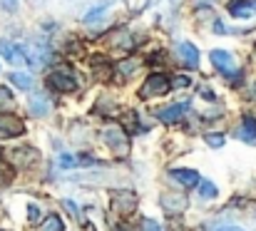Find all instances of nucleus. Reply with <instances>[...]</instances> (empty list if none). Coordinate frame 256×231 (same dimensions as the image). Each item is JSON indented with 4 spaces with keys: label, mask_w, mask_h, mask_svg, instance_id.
Instances as JSON below:
<instances>
[{
    "label": "nucleus",
    "mask_w": 256,
    "mask_h": 231,
    "mask_svg": "<svg viewBox=\"0 0 256 231\" xmlns=\"http://www.w3.org/2000/svg\"><path fill=\"white\" fill-rule=\"evenodd\" d=\"M209 58H212V65L226 77L229 82L234 80V84H239V80H242V68H239V62H236V58H234L232 52H226V50H212Z\"/></svg>",
    "instance_id": "f257e3e1"
},
{
    "label": "nucleus",
    "mask_w": 256,
    "mask_h": 231,
    "mask_svg": "<svg viewBox=\"0 0 256 231\" xmlns=\"http://www.w3.org/2000/svg\"><path fill=\"white\" fill-rule=\"evenodd\" d=\"M48 84L55 90V92H75L78 90V75L70 65H58L52 68V72L48 75Z\"/></svg>",
    "instance_id": "f03ea898"
},
{
    "label": "nucleus",
    "mask_w": 256,
    "mask_h": 231,
    "mask_svg": "<svg viewBox=\"0 0 256 231\" xmlns=\"http://www.w3.org/2000/svg\"><path fill=\"white\" fill-rule=\"evenodd\" d=\"M102 142L117 156H127L130 154V137H127V132L120 124H107L102 130Z\"/></svg>",
    "instance_id": "7ed1b4c3"
},
{
    "label": "nucleus",
    "mask_w": 256,
    "mask_h": 231,
    "mask_svg": "<svg viewBox=\"0 0 256 231\" xmlns=\"http://www.w3.org/2000/svg\"><path fill=\"white\" fill-rule=\"evenodd\" d=\"M170 90H172L170 77L154 72V75H150L144 82H142V87H140V97H142V100H150V97H162V94H167Z\"/></svg>",
    "instance_id": "20e7f679"
},
{
    "label": "nucleus",
    "mask_w": 256,
    "mask_h": 231,
    "mask_svg": "<svg viewBox=\"0 0 256 231\" xmlns=\"http://www.w3.org/2000/svg\"><path fill=\"white\" fill-rule=\"evenodd\" d=\"M112 209L120 216H130L137 209V196L132 192H112Z\"/></svg>",
    "instance_id": "39448f33"
},
{
    "label": "nucleus",
    "mask_w": 256,
    "mask_h": 231,
    "mask_svg": "<svg viewBox=\"0 0 256 231\" xmlns=\"http://www.w3.org/2000/svg\"><path fill=\"white\" fill-rule=\"evenodd\" d=\"M0 55L10 62V65H15V68H20V65H28V58H25V50L22 48H18L15 42H8V40H0Z\"/></svg>",
    "instance_id": "423d86ee"
},
{
    "label": "nucleus",
    "mask_w": 256,
    "mask_h": 231,
    "mask_svg": "<svg viewBox=\"0 0 256 231\" xmlns=\"http://www.w3.org/2000/svg\"><path fill=\"white\" fill-rule=\"evenodd\" d=\"M186 110H189V102H176V104H170L164 110H157V120L164 122V124H174L186 114Z\"/></svg>",
    "instance_id": "0eeeda50"
},
{
    "label": "nucleus",
    "mask_w": 256,
    "mask_h": 231,
    "mask_svg": "<svg viewBox=\"0 0 256 231\" xmlns=\"http://www.w3.org/2000/svg\"><path fill=\"white\" fill-rule=\"evenodd\" d=\"M25 124L12 114H0V137H22Z\"/></svg>",
    "instance_id": "6e6552de"
},
{
    "label": "nucleus",
    "mask_w": 256,
    "mask_h": 231,
    "mask_svg": "<svg viewBox=\"0 0 256 231\" xmlns=\"http://www.w3.org/2000/svg\"><path fill=\"white\" fill-rule=\"evenodd\" d=\"M176 58H179L186 68H192V70L199 65V50H196L192 42H179V45H176Z\"/></svg>",
    "instance_id": "1a4fd4ad"
},
{
    "label": "nucleus",
    "mask_w": 256,
    "mask_h": 231,
    "mask_svg": "<svg viewBox=\"0 0 256 231\" xmlns=\"http://www.w3.org/2000/svg\"><path fill=\"white\" fill-rule=\"evenodd\" d=\"M234 134L242 142H246V144H256V117H244Z\"/></svg>",
    "instance_id": "9d476101"
},
{
    "label": "nucleus",
    "mask_w": 256,
    "mask_h": 231,
    "mask_svg": "<svg viewBox=\"0 0 256 231\" xmlns=\"http://www.w3.org/2000/svg\"><path fill=\"white\" fill-rule=\"evenodd\" d=\"M170 176L174 179V182H176V184H182V186H189V189H192V186H196V184H199V179H202V176H199L194 169H172Z\"/></svg>",
    "instance_id": "9b49d317"
},
{
    "label": "nucleus",
    "mask_w": 256,
    "mask_h": 231,
    "mask_svg": "<svg viewBox=\"0 0 256 231\" xmlns=\"http://www.w3.org/2000/svg\"><path fill=\"white\" fill-rule=\"evenodd\" d=\"M28 107H30V114H32V117H45V114L50 112V102H48V97H45L42 92L32 94Z\"/></svg>",
    "instance_id": "f8f14e48"
},
{
    "label": "nucleus",
    "mask_w": 256,
    "mask_h": 231,
    "mask_svg": "<svg viewBox=\"0 0 256 231\" xmlns=\"http://www.w3.org/2000/svg\"><path fill=\"white\" fill-rule=\"evenodd\" d=\"M162 206L170 212V214H182L186 209V199L179 196V194H162Z\"/></svg>",
    "instance_id": "ddd939ff"
},
{
    "label": "nucleus",
    "mask_w": 256,
    "mask_h": 231,
    "mask_svg": "<svg viewBox=\"0 0 256 231\" xmlns=\"http://www.w3.org/2000/svg\"><path fill=\"white\" fill-rule=\"evenodd\" d=\"M40 159V154L35 152L32 147H22V150H15L12 152V162L15 164H22V166H30V164H35Z\"/></svg>",
    "instance_id": "4468645a"
},
{
    "label": "nucleus",
    "mask_w": 256,
    "mask_h": 231,
    "mask_svg": "<svg viewBox=\"0 0 256 231\" xmlns=\"http://www.w3.org/2000/svg\"><path fill=\"white\" fill-rule=\"evenodd\" d=\"M229 12L234 18H252V12H254L252 0H234V2H229Z\"/></svg>",
    "instance_id": "2eb2a0df"
},
{
    "label": "nucleus",
    "mask_w": 256,
    "mask_h": 231,
    "mask_svg": "<svg viewBox=\"0 0 256 231\" xmlns=\"http://www.w3.org/2000/svg\"><path fill=\"white\" fill-rule=\"evenodd\" d=\"M110 8H112V0H102L100 5H94V8H92V10L85 15V25H94V22H97V20H100V18H102V15H104Z\"/></svg>",
    "instance_id": "dca6fc26"
},
{
    "label": "nucleus",
    "mask_w": 256,
    "mask_h": 231,
    "mask_svg": "<svg viewBox=\"0 0 256 231\" xmlns=\"http://www.w3.org/2000/svg\"><path fill=\"white\" fill-rule=\"evenodd\" d=\"M90 65H92V72H94V77H97V80H102V82H104V80L110 77V72H112V68H110V65H107L102 58H94Z\"/></svg>",
    "instance_id": "f3484780"
},
{
    "label": "nucleus",
    "mask_w": 256,
    "mask_h": 231,
    "mask_svg": "<svg viewBox=\"0 0 256 231\" xmlns=\"http://www.w3.org/2000/svg\"><path fill=\"white\" fill-rule=\"evenodd\" d=\"M12 176H15V166L10 162H5V156L0 152V184H10Z\"/></svg>",
    "instance_id": "a211bd4d"
},
{
    "label": "nucleus",
    "mask_w": 256,
    "mask_h": 231,
    "mask_svg": "<svg viewBox=\"0 0 256 231\" xmlns=\"http://www.w3.org/2000/svg\"><path fill=\"white\" fill-rule=\"evenodd\" d=\"M140 70V62L137 60H122V62H117V75L120 77H130L134 75Z\"/></svg>",
    "instance_id": "6ab92c4d"
},
{
    "label": "nucleus",
    "mask_w": 256,
    "mask_h": 231,
    "mask_svg": "<svg viewBox=\"0 0 256 231\" xmlns=\"http://www.w3.org/2000/svg\"><path fill=\"white\" fill-rule=\"evenodd\" d=\"M10 82L18 87V90H32V77L22 75V72H10Z\"/></svg>",
    "instance_id": "aec40b11"
},
{
    "label": "nucleus",
    "mask_w": 256,
    "mask_h": 231,
    "mask_svg": "<svg viewBox=\"0 0 256 231\" xmlns=\"http://www.w3.org/2000/svg\"><path fill=\"white\" fill-rule=\"evenodd\" d=\"M42 231H65V224L58 214H50L45 222H42Z\"/></svg>",
    "instance_id": "412c9836"
},
{
    "label": "nucleus",
    "mask_w": 256,
    "mask_h": 231,
    "mask_svg": "<svg viewBox=\"0 0 256 231\" xmlns=\"http://www.w3.org/2000/svg\"><path fill=\"white\" fill-rule=\"evenodd\" d=\"M12 104H15V100H12V92H10L8 87H0V114H2V112H8Z\"/></svg>",
    "instance_id": "4be33fe9"
},
{
    "label": "nucleus",
    "mask_w": 256,
    "mask_h": 231,
    "mask_svg": "<svg viewBox=\"0 0 256 231\" xmlns=\"http://www.w3.org/2000/svg\"><path fill=\"white\" fill-rule=\"evenodd\" d=\"M199 192H202V196L204 199H214L216 196V184H212V182H206V179H199Z\"/></svg>",
    "instance_id": "5701e85b"
},
{
    "label": "nucleus",
    "mask_w": 256,
    "mask_h": 231,
    "mask_svg": "<svg viewBox=\"0 0 256 231\" xmlns=\"http://www.w3.org/2000/svg\"><path fill=\"white\" fill-rule=\"evenodd\" d=\"M78 164H80V162H78V156H72V154H62V156H60V166H62V169H75Z\"/></svg>",
    "instance_id": "b1692460"
},
{
    "label": "nucleus",
    "mask_w": 256,
    "mask_h": 231,
    "mask_svg": "<svg viewBox=\"0 0 256 231\" xmlns=\"http://www.w3.org/2000/svg\"><path fill=\"white\" fill-rule=\"evenodd\" d=\"M170 84H172V90H184V87H189V77L176 75L170 80Z\"/></svg>",
    "instance_id": "393cba45"
},
{
    "label": "nucleus",
    "mask_w": 256,
    "mask_h": 231,
    "mask_svg": "<svg viewBox=\"0 0 256 231\" xmlns=\"http://www.w3.org/2000/svg\"><path fill=\"white\" fill-rule=\"evenodd\" d=\"M140 231H162V226L154 219H142L140 222Z\"/></svg>",
    "instance_id": "a878e982"
},
{
    "label": "nucleus",
    "mask_w": 256,
    "mask_h": 231,
    "mask_svg": "<svg viewBox=\"0 0 256 231\" xmlns=\"http://www.w3.org/2000/svg\"><path fill=\"white\" fill-rule=\"evenodd\" d=\"M206 144L209 147H222L224 144V134H206Z\"/></svg>",
    "instance_id": "bb28decb"
},
{
    "label": "nucleus",
    "mask_w": 256,
    "mask_h": 231,
    "mask_svg": "<svg viewBox=\"0 0 256 231\" xmlns=\"http://www.w3.org/2000/svg\"><path fill=\"white\" fill-rule=\"evenodd\" d=\"M0 8L5 12H15L18 10V0H0Z\"/></svg>",
    "instance_id": "cd10ccee"
},
{
    "label": "nucleus",
    "mask_w": 256,
    "mask_h": 231,
    "mask_svg": "<svg viewBox=\"0 0 256 231\" xmlns=\"http://www.w3.org/2000/svg\"><path fill=\"white\" fill-rule=\"evenodd\" d=\"M28 216H30V222L35 224V222L40 219V209H38L35 204H30V206H28Z\"/></svg>",
    "instance_id": "c85d7f7f"
},
{
    "label": "nucleus",
    "mask_w": 256,
    "mask_h": 231,
    "mask_svg": "<svg viewBox=\"0 0 256 231\" xmlns=\"http://www.w3.org/2000/svg\"><path fill=\"white\" fill-rule=\"evenodd\" d=\"M62 204H65V209H68V212H70V214H72V216H75V219H80V212H78V206H75V204H72V202H70V199H65V202H62Z\"/></svg>",
    "instance_id": "c756f323"
},
{
    "label": "nucleus",
    "mask_w": 256,
    "mask_h": 231,
    "mask_svg": "<svg viewBox=\"0 0 256 231\" xmlns=\"http://www.w3.org/2000/svg\"><path fill=\"white\" fill-rule=\"evenodd\" d=\"M216 231H244V229H239V226H232V224H226V226H219Z\"/></svg>",
    "instance_id": "7c9ffc66"
},
{
    "label": "nucleus",
    "mask_w": 256,
    "mask_h": 231,
    "mask_svg": "<svg viewBox=\"0 0 256 231\" xmlns=\"http://www.w3.org/2000/svg\"><path fill=\"white\" fill-rule=\"evenodd\" d=\"M212 2H214V0H194V5H199V8H202V5H212Z\"/></svg>",
    "instance_id": "2f4dec72"
},
{
    "label": "nucleus",
    "mask_w": 256,
    "mask_h": 231,
    "mask_svg": "<svg viewBox=\"0 0 256 231\" xmlns=\"http://www.w3.org/2000/svg\"><path fill=\"white\" fill-rule=\"evenodd\" d=\"M252 8H254V10H256V0H252Z\"/></svg>",
    "instance_id": "473e14b6"
}]
</instances>
